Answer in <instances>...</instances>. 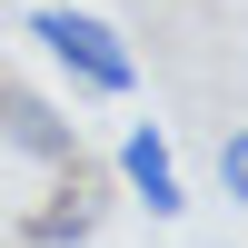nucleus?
Masks as SVG:
<instances>
[{
    "label": "nucleus",
    "mask_w": 248,
    "mask_h": 248,
    "mask_svg": "<svg viewBox=\"0 0 248 248\" xmlns=\"http://www.w3.org/2000/svg\"><path fill=\"white\" fill-rule=\"evenodd\" d=\"M218 189L248 209V129H229V139H218Z\"/></svg>",
    "instance_id": "5"
},
{
    "label": "nucleus",
    "mask_w": 248,
    "mask_h": 248,
    "mask_svg": "<svg viewBox=\"0 0 248 248\" xmlns=\"http://www.w3.org/2000/svg\"><path fill=\"white\" fill-rule=\"evenodd\" d=\"M0 149L40 159V169H79V129H70L40 90H10V79H0Z\"/></svg>",
    "instance_id": "2"
},
{
    "label": "nucleus",
    "mask_w": 248,
    "mask_h": 248,
    "mask_svg": "<svg viewBox=\"0 0 248 248\" xmlns=\"http://www.w3.org/2000/svg\"><path fill=\"white\" fill-rule=\"evenodd\" d=\"M79 238H90V199L60 189V209H40V218H30V248H79Z\"/></svg>",
    "instance_id": "4"
},
{
    "label": "nucleus",
    "mask_w": 248,
    "mask_h": 248,
    "mask_svg": "<svg viewBox=\"0 0 248 248\" xmlns=\"http://www.w3.org/2000/svg\"><path fill=\"white\" fill-rule=\"evenodd\" d=\"M119 179H129V199L149 218H179V199H189V189H179V159H169V129H149V119L119 139Z\"/></svg>",
    "instance_id": "3"
},
{
    "label": "nucleus",
    "mask_w": 248,
    "mask_h": 248,
    "mask_svg": "<svg viewBox=\"0 0 248 248\" xmlns=\"http://www.w3.org/2000/svg\"><path fill=\"white\" fill-rule=\"evenodd\" d=\"M30 40H40V50H50L70 79H90L99 99H129V90H139L129 40H119L99 10H70V0H30Z\"/></svg>",
    "instance_id": "1"
}]
</instances>
